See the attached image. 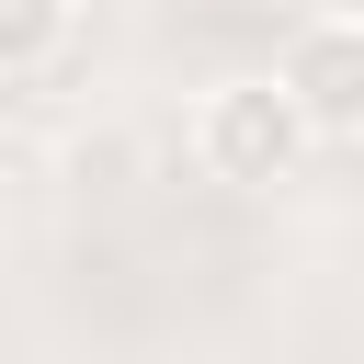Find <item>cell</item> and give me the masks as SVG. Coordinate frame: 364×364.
Instances as JSON below:
<instances>
[{
    "mask_svg": "<svg viewBox=\"0 0 364 364\" xmlns=\"http://www.w3.org/2000/svg\"><path fill=\"white\" fill-rule=\"evenodd\" d=\"M307 114L284 102V80L262 68V80H216L205 102H193V171L205 182H228V193H273V182H296L307 171Z\"/></svg>",
    "mask_w": 364,
    "mask_h": 364,
    "instance_id": "cell-1",
    "label": "cell"
},
{
    "mask_svg": "<svg viewBox=\"0 0 364 364\" xmlns=\"http://www.w3.org/2000/svg\"><path fill=\"white\" fill-rule=\"evenodd\" d=\"M273 80H284V102L307 114L318 148H353V136H364V11H330V0H318V11L284 34Z\"/></svg>",
    "mask_w": 364,
    "mask_h": 364,
    "instance_id": "cell-2",
    "label": "cell"
},
{
    "mask_svg": "<svg viewBox=\"0 0 364 364\" xmlns=\"http://www.w3.org/2000/svg\"><path fill=\"white\" fill-rule=\"evenodd\" d=\"M80 46V0H0V80H46Z\"/></svg>",
    "mask_w": 364,
    "mask_h": 364,
    "instance_id": "cell-3",
    "label": "cell"
},
{
    "mask_svg": "<svg viewBox=\"0 0 364 364\" xmlns=\"http://www.w3.org/2000/svg\"><path fill=\"white\" fill-rule=\"evenodd\" d=\"M330 11H364V0H330Z\"/></svg>",
    "mask_w": 364,
    "mask_h": 364,
    "instance_id": "cell-4",
    "label": "cell"
}]
</instances>
